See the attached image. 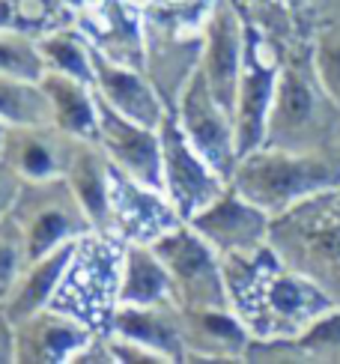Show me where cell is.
<instances>
[{"mask_svg":"<svg viewBox=\"0 0 340 364\" xmlns=\"http://www.w3.org/2000/svg\"><path fill=\"white\" fill-rule=\"evenodd\" d=\"M230 305L257 341H292L337 301L269 245L221 257Z\"/></svg>","mask_w":340,"mask_h":364,"instance_id":"1","label":"cell"},{"mask_svg":"<svg viewBox=\"0 0 340 364\" xmlns=\"http://www.w3.org/2000/svg\"><path fill=\"white\" fill-rule=\"evenodd\" d=\"M340 123V108L322 87L307 36L281 42V72L269 111V146L317 149L329 146Z\"/></svg>","mask_w":340,"mask_h":364,"instance_id":"2","label":"cell"},{"mask_svg":"<svg viewBox=\"0 0 340 364\" xmlns=\"http://www.w3.org/2000/svg\"><path fill=\"white\" fill-rule=\"evenodd\" d=\"M230 186L277 218L322 191L340 188V153L331 144L317 149L262 144L239 156Z\"/></svg>","mask_w":340,"mask_h":364,"instance_id":"3","label":"cell"},{"mask_svg":"<svg viewBox=\"0 0 340 364\" xmlns=\"http://www.w3.org/2000/svg\"><path fill=\"white\" fill-rule=\"evenodd\" d=\"M215 0H159L141 9L147 75L167 105L176 108V99L188 78L200 69L203 57V27Z\"/></svg>","mask_w":340,"mask_h":364,"instance_id":"4","label":"cell"},{"mask_svg":"<svg viewBox=\"0 0 340 364\" xmlns=\"http://www.w3.org/2000/svg\"><path fill=\"white\" fill-rule=\"evenodd\" d=\"M272 248L340 305V188L322 191L272 221Z\"/></svg>","mask_w":340,"mask_h":364,"instance_id":"5","label":"cell"},{"mask_svg":"<svg viewBox=\"0 0 340 364\" xmlns=\"http://www.w3.org/2000/svg\"><path fill=\"white\" fill-rule=\"evenodd\" d=\"M122 245H126L122 239H107L99 233L84 236L51 305L81 316L84 323L107 335L111 314L119 301Z\"/></svg>","mask_w":340,"mask_h":364,"instance_id":"6","label":"cell"},{"mask_svg":"<svg viewBox=\"0 0 340 364\" xmlns=\"http://www.w3.org/2000/svg\"><path fill=\"white\" fill-rule=\"evenodd\" d=\"M12 215L24 230L30 260L96 233L66 176L24 179L18 200L12 206Z\"/></svg>","mask_w":340,"mask_h":364,"instance_id":"7","label":"cell"},{"mask_svg":"<svg viewBox=\"0 0 340 364\" xmlns=\"http://www.w3.org/2000/svg\"><path fill=\"white\" fill-rule=\"evenodd\" d=\"M149 245L156 248V254L170 272V281H174V290H176V305L233 308L224 284L221 254L188 221L176 224L174 230L161 233Z\"/></svg>","mask_w":340,"mask_h":364,"instance_id":"8","label":"cell"},{"mask_svg":"<svg viewBox=\"0 0 340 364\" xmlns=\"http://www.w3.org/2000/svg\"><path fill=\"white\" fill-rule=\"evenodd\" d=\"M277 72H281V42L269 33H262L260 27L248 24L245 66H242V78L236 87V105H233L239 156L266 144Z\"/></svg>","mask_w":340,"mask_h":364,"instance_id":"9","label":"cell"},{"mask_svg":"<svg viewBox=\"0 0 340 364\" xmlns=\"http://www.w3.org/2000/svg\"><path fill=\"white\" fill-rule=\"evenodd\" d=\"M161 173H164V194L174 203L176 215L188 221L203 206H209L230 182L212 168V164L194 149L185 138L179 119L167 111L161 119Z\"/></svg>","mask_w":340,"mask_h":364,"instance_id":"10","label":"cell"},{"mask_svg":"<svg viewBox=\"0 0 340 364\" xmlns=\"http://www.w3.org/2000/svg\"><path fill=\"white\" fill-rule=\"evenodd\" d=\"M174 114L185 132V138L194 144L197 153L230 182L239 161L236 123H233V114L215 99L203 69H197L188 78V84L182 87Z\"/></svg>","mask_w":340,"mask_h":364,"instance_id":"11","label":"cell"},{"mask_svg":"<svg viewBox=\"0 0 340 364\" xmlns=\"http://www.w3.org/2000/svg\"><path fill=\"white\" fill-rule=\"evenodd\" d=\"M245 45H248V21H245L236 0H215L203 27V69L215 99L233 114L236 87L245 66Z\"/></svg>","mask_w":340,"mask_h":364,"instance_id":"12","label":"cell"},{"mask_svg":"<svg viewBox=\"0 0 340 364\" xmlns=\"http://www.w3.org/2000/svg\"><path fill=\"white\" fill-rule=\"evenodd\" d=\"M99 146L119 173L134 182L164 191L161 173V129L134 123L126 114L114 111L99 96Z\"/></svg>","mask_w":340,"mask_h":364,"instance_id":"13","label":"cell"},{"mask_svg":"<svg viewBox=\"0 0 340 364\" xmlns=\"http://www.w3.org/2000/svg\"><path fill=\"white\" fill-rule=\"evenodd\" d=\"M272 221L275 218L266 209H260L254 200H248V197L233 186H227L209 206H203L197 215L188 218V224L221 257L269 245Z\"/></svg>","mask_w":340,"mask_h":364,"instance_id":"14","label":"cell"},{"mask_svg":"<svg viewBox=\"0 0 340 364\" xmlns=\"http://www.w3.org/2000/svg\"><path fill=\"white\" fill-rule=\"evenodd\" d=\"M99 335V328L84 323L63 308H42L15 323V361L21 364H60L81 355L84 346Z\"/></svg>","mask_w":340,"mask_h":364,"instance_id":"15","label":"cell"},{"mask_svg":"<svg viewBox=\"0 0 340 364\" xmlns=\"http://www.w3.org/2000/svg\"><path fill=\"white\" fill-rule=\"evenodd\" d=\"M179 316L185 361H245L254 335L233 308L179 305Z\"/></svg>","mask_w":340,"mask_h":364,"instance_id":"16","label":"cell"},{"mask_svg":"<svg viewBox=\"0 0 340 364\" xmlns=\"http://www.w3.org/2000/svg\"><path fill=\"white\" fill-rule=\"evenodd\" d=\"M92 87L114 111L126 114L134 123L159 129L167 114V105L147 69L119 63V60L105 57L96 48H92Z\"/></svg>","mask_w":340,"mask_h":364,"instance_id":"17","label":"cell"},{"mask_svg":"<svg viewBox=\"0 0 340 364\" xmlns=\"http://www.w3.org/2000/svg\"><path fill=\"white\" fill-rule=\"evenodd\" d=\"M111 197L117 233L122 242H156L161 233L182 224L164 191L141 186L117 168L111 171Z\"/></svg>","mask_w":340,"mask_h":364,"instance_id":"18","label":"cell"},{"mask_svg":"<svg viewBox=\"0 0 340 364\" xmlns=\"http://www.w3.org/2000/svg\"><path fill=\"white\" fill-rule=\"evenodd\" d=\"M75 141L57 123L39 126H9L4 156L24 179H57L66 176Z\"/></svg>","mask_w":340,"mask_h":364,"instance_id":"19","label":"cell"},{"mask_svg":"<svg viewBox=\"0 0 340 364\" xmlns=\"http://www.w3.org/2000/svg\"><path fill=\"white\" fill-rule=\"evenodd\" d=\"M111 171L114 164L107 161L99 141H81V138L75 141L66 168V182L78 194L92 230L107 239H119L114 218V197H111Z\"/></svg>","mask_w":340,"mask_h":364,"instance_id":"20","label":"cell"},{"mask_svg":"<svg viewBox=\"0 0 340 364\" xmlns=\"http://www.w3.org/2000/svg\"><path fill=\"white\" fill-rule=\"evenodd\" d=\"M107 335L141 343L147 350L159 353L167 364L185 361L182 316L176 301H164V305H117L111 314Z\"/></svg>","mask_w":340,"mask_h":364,"instance_id":"21","label":"cell"},{"mask_svg":"<svg viewBox=\"0 0 340 364\" xmlns=\"http://www.w3.org/2000/svg\"><path fill=\"white\" fill-rule=\"evenodd\" d=\"M78 242H69V245H60L42 257H33V260L24 266V272L18 275V281H15L9 296L4 299V311L12 316V323H18L24 316L51 305L72 260H75Z\"/></svg>","mask_w":340,"mask_h":364,"instance_id":"22","label":"cell"},{"mask_svg":"<svg viewBox=\"0 0 340 364\" xmlns=\"http://www.w3.org/2000/svg\"><path fill=\"white\" fill-rule=\"evenodd\" d=\"M164 301H176V290L161 257L149 242H126L117 305H164Z\"/></svg>","mask_w":340,"mask_h":364,"instance_id":"23","label":"cell"},{"mask_svg":"<svg viewBox=\"0 0 340 364\" xmlns=\"http://www.w3.org/2000/svg\"><path fill=\"white\" fill-rule=\"evenodd\" d=\"M42 87L48 93L54 123L69 132L72 138L99 141V93L90 81H81L75 75L45 72Z\"/></svg>","mask_w":340,"mask_h":364,"instance_id":"24","label":"cell"},{"mask_svg":"<svg viewBox=\"0 0 340 364\" xmlns=\"http://www.w3.org/2000/svg\"><path fill=\"white\" fill-rule=\"evenodd\" d=\"M0 123H6V126L54 123L51 102H48L42 81L0 72Z\"/></svg>","mask_w":340,"mask_h":364,"instance_id":"25","label":"cell"},{"mask_svg":"<svg viewBox=\"0 0 340 364\" xmlns=\"http://www.w3.org/2000/svg\"><path fill=\"white\" fill-rule=\"evenodd\" d=\"M39 51L45 60V72L75 75V78L92 84V45L75 24L42 33Z\"/></svg>","mask_w":340,"mask_h":364,"instance_id":"26","label":"cell"},{"mask_svg":"<svg viewBox=\"0 0 340 364\" xmlns=\"http://www.w3.org/2000/svg\"><path fill=\"white\" fill-rule=\"evenodd\" d=\"M292 353L296 361H340V305L292 338Z\"/></svg>","mask_w":340,"mask_h":364,"instance_id":"27","label":"cell"},{"mask_svg":"<svg viewBox=\"0 0 340 364\" xmlns=\"http://www.w3.org/2000/svg\"><path fill=\"white\" fill-rule=\"evenodd\" d=\"M0 72L18 75V78H42L45 60L39 51V39L24 30L4 27L0 30Z\"/></svg>","mask_w":340,"mask_h":364,"instance_id":"28","label":"cell"},{"mask_svg":"<svg viewBox=\"0 0 340 364\" xmlns=\"http://www.w3.org/2000/svg\"><path fill=\"white\" fill-rule=\"evenodd\" d=\"M311 45H314V66L319 81L340 108V18L319 21L311 36Z\"/></svg>","mask_w":340,"mask_h":364,"instance_id":"29","label":"cell"},{"mask_svg":"<svg viewBox=\"0 0 340 364\" xmlns=\"http://www.w3.org/2000/svg\"><path fill=\"white\" fill-rule=\"evenodd\" d=\"M27 263H30V248L24 230L9 212V215L0 218V305H4V299L9 296Z\"/></svg>","mask_w":340,"mask_h":364,"instance_id":"30","label":"cell"},{"mask_svg":"<svg viewBox=\"0 0 340 364\" xmlns=\"http://www.w3.org/2000/svg\"><path fill=\"white\" fill-rule=\"evenodd\" d=\"M21 186H24V176L0 156V218L12 212L15 200H18V194H21Z\"/></svg>","mask_w":340,"mask_h":364,"instance_id":"31","label":"cell"},{"mask_svg":"<svg viewBox=\"0 0 340 364\" xmlns=\"http://www.w3.org/2000/svg\"><path fill=\"white\" fill-rule=\"evenodd\" d=\"M15 361V323L0 305V364Z\"/></svg>","mask_w":340,"mask_h":364,"instance_id":"32","label":"cell"},{"mask_svg":"<svg viewBox=\"0 0 340 364\" xmlns=\"http://www.w3.org/2000/svg\"><path fill=\"white\" fill-rule=\"evenodd\" d=\"M126 4H132L134 9H144V6H149V4H159V0H126Z\"/></svg>","mask_w":340,"mask_h":364,"instance_id":"33","label":"cell"},{"mask_svg":"<svg viewBox=\"0 0 340 364\" xmlns=\"http://www.w3.org/2000/svg\"><path fill=\"white\" fill-rule=\"evenodd\" d=\"M331 146L340 153V123H337V129H334V134H331Z\"/></svg>","mask_w":340,"mask_h":364,"instance_id":"34","label":"cell"},{"mask_svg":"<svg viewBox=\"0 0 340 364\" xmlns=\"http://www.w3.org/2000/svg\"><path fill=\"white\" fill-rule=\"evenodd\" d=\"M6 123H0V153H4V144H6Z\"/></svg>","mask_w":340,"mask_h":364,"instance_id":"35","label":"cell"}]
</instances>
